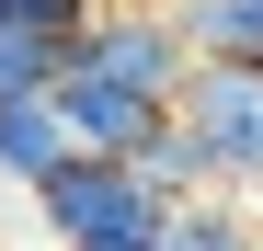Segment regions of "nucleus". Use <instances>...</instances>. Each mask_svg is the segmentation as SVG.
<instances>
[{
	"label": "nucleus",
	"mask_w": 263,
	"mask_h": 251,
	"mask_svg": "<svg viewBox=\"0 0 263 251\" xmlns=\"http://www.w3.org/2000/svg\"><path fill=\"white\" fill-rule=\"evenodd\" d=\"M160 183L138 172L126 149H69L46 183H34V217L58 228V251H80V240H126V228H160Z\"/></svg>",
	"instance_id": "obj_1"
},
{
	"label": "nucleus",
	"mask_w": 263,
	"mask_h": 251,
	"mask_svg": "<svg viewBox=\"0 0 263 251\" xmlns=\"http://www.w3.org/2000/svg\"><path fill=\"white\" fill-rule=\"evenodd\" d=\"M172 114L206 137V160H217L229 194H263V57H195V80H183Z\"/></svg>",
	"instance_id": "obj_2"
},
{
	"label": "nucleus",
	"mask_w": 263,
	"mask_h": 251,
	"mask_svg": "<svg viewBox=\"0 0 263 251\" xmlns=\"http://www.w3.org/2000/svg\"><path fill=\"white\" fill-rule=\"evenodd\" d=\"M69 57L138 80V92H160V103H183V80H195V46H183V23H172V0H103V12L69 34Z\"/></svg>",
	"instance_id": "obj_3"
},
{
	"label": "nucleus",
	"mask_w": 263,
	"mask_h": 251,
	"mask_svg": "<svg viewBox=\"0 0 263 251\" xmlns=\"http://www.w3.org/2000/svg\"><path fill=\"white\" fill-rule=\"evenodd\" d=\"M58 103H69V126H80V149H126V160L172 126L160 92H138V80H115V69H92V57H69V69H58Z\"/></svg>",
	"instance_id": "obj_4"
},
{
	"label": "nucleus",
	"mask_w": 263,
	"mask_h": 251,
	"mask_svg": "<svg viewBox=\"0 0 263 251\" xmlns=\"http://www.w3.org/2000/svg\"><path fill=\"white\" fill-rule=\"evenodd\" d=\"M80 149V126H69V103H58V80H46V92H12V103H0V183H46L58 172V160Z\"/></svg>",
	"instance_id": "obj_5"
},
{
	"label": "nucleus",
	"mask_w": 263,
	"mask_h": 251,
	"mask_svg": "<svg viewBox=\"0 0 263 251\" xmlns=\"http://www.w3.org/2000/svg\"><path fill=\"white\" fill-rule=\"evenodd\" d=\"M160 251H263V228H252V194H172L160 205Z\"/></svg>",
	"instance_id": "obj_6"
},
{
	"label": "nucleus",
	"mask_w": 263,
	"mask_h": 251,
	"mask_svg": "<svg viewBox=\"0 0 263 251\" xmlns=\"http://www.w3.org/2000/svg\"><path fill=\"white\" fill-rule=\"evenodd\" d=\"M195 57H263V0H172Z\"/></svg>",
	"instance_id": "obj_7"
},
{
	"label": "nucleus",
	"mask_w": 263,
	"mask_h": 251,
	"mask_svg": "<svg viewBox=\"0 0 263 251\" xmlns=\"http://www.w3.org/2000/svg\"><path fill=\"white\" fill-rule=\"evenodd\" d=\"M58 69H69V46H58V34H34L12 0H0V103H12V92H46Z\"/></svg>",
	"instance_id": "obj_8"
},
{
	"label": "nucleus",
	"mask_w": 263,
	"mask_h": 251,
	"mask_svg": "<svg viewBox=\"0 0 263 251\" xmlns=\"http://www.w3.org/2000/svg\"><path fill=\"white\" fill-rule=\"evenodd\" d=\"M138 172H149L160 194H217V160H206V137H195V126H183V114H172V126H160V137L138 149Z\"/></svg>",
	"instance_id": "obj_9"
},
{
	"label": "nucleus",
	"mask_w": 263,
	"mask_h": 251,
	"mask_svg": "<svg viewBox=\"0 0 263 251\" xmlns=\"http://www.w3.org/2000/svg\"><path fill=\"white\" fill-rule=\"evenodd\" d=\"M80 251H160V228H126V240H80Z\"/></svg>",
	"instance_id": "obj_10"
}]
</instances>
